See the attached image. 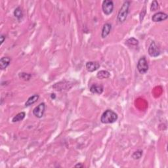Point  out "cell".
<instances>
[{"label": "cell", "mask_w": 168, "mask_h": 168, "mask_svg": "<svg viewBox=\"0 0 168 168\" xmlns=\"http://www.w3.org/2000/svg\"><path fill=\"white\" fill-rule=\"evenodd\" d=\"M130 5L131 2L129 1H125L123 3L122 7L120 8L119 12H118V16H117V22L118 24L124 23L127 19V16H128Z\"/></svg>", "instance_id": "1"}, {"label": "cell", "mask_w": 168, "mask_h": 168, "mask_svg": "<svg viewBox=\"0 0 168 168\" xmlns=\"http://www.w3.org/2000/svg\"><path fill=\"white\" fill-rule=\"evenodd\" d=\"M118 114L112 110H106L101 116V122L103 124H113L117 121Z\"/></svg>", "instance_id": "2"}, {"label": "cell", "mask_w": 168, "mask_h": 168, "mask_svg": "<svg viewBox=\"0 0 168 168\" xmlns=\"http://www.w3.org/2000/svg\"><path fill=\"white\" fill-rule=\"evenodd\" d=\"M137 70L141 74H145L148 70V64L145 56H143L139 59L137 65Z\"/></svg>", "instance_id": "3"}, {"label": "cell", "mask_w": 168, "mask_h": 168, "mask_svg": "<svg viewBox=\"0 0 168 168\" xmlns=\"http://www.w3.org/2000/svg\"><path fill=\"white\" fill-rule=\"evenodd\" d=\"M102 9L106 15H109L113 12L114 3L111 0H105L102 4Z\"/></svg>", "instance_id": "4"}, {"label": "cell", "mask_w": 168, "mask_h": 168, "mask_svg": "<svg viewBox=\"0 0 168 168\" xmlns=\"http://www.w3.org/2000/svg\"><path fill=\"white\" fill-rule=\"evenodd\" d=\"M148 53L149 55L152 57H157V56L160 55V49L159 47H158L156 44L155 43V41H152L150 46L148 47Z\"/></svg>", "instance_id": "5"}, {"label": "cell", "mask_w": 168, "mask_h": 168, "mask_svg": "<svg viewBox=\"0 0 168 168\" xmlns=\"http://www.w3.org/2000/svg\"><path fill=\"white\" fill-rule=\"evenodd\" d=\"M46 105L44 103H40L38 106L35 107L33 110V114L37 118H41L44 116V114L46 111Z\"/></svg>", "instance_id": "6"}, {"label": "cell", "mask_w": 168, "mask_h": 168, "mask_svg": "<svg viewBox=\"0 0 168 168\" xmlns=\"http://www.w3.org/2000/svg\"><path fill=\"white\" fill-rule=\"evenodd\" d=\"M168 15L166 13H163V12H158L153 15L152 17V20L154 22H160L162 21L165 20L167 18Z\"/></svg>", "instance_id": "7"}, {"label": "cell", "mask_w": 168, "mask_h": 168, "mask_svg": "<svg viewBox=\"0 0 168 168\" xmlns=\"http://www.w3.org/2000/svg\"><path fill=\"white\" fill-rule=\"evenodd\" d=\"M86 68L88 72H93L100 67V64L97 61H90L86 63Z\"/></svg>", "instance_id": "8"}, {"label": "cell", "mask_w": 168, "mask_h": 168, "mask_svg": "<svg viewBox=\"0 0 168 168\" xmlns=\"http://www.w3.org/2000/svg\"><path fill=\"white\" fill-rule=\"evenodd\" d=\"M104 91V87L101 84H93L90 87V91L93 94L101 95Z\"/></svg>", "instance_id": "9"}, {"label": "cell", "mask_w": 168, "mask_h": 168, "mask_svg": "<svg viewBox=\"0 0 168 168\" xmlns=\"http://www.w3.org/2000/svg\"><path fill=\"white\" fill-rule=\"evenodd\" d=\"M111 30H112V25L110 23L105 24L103 27V29H102L101 37L103 38H105L110 34Z\"/></svg>", "instance_id": "10"}, {"label": "cell", "mask_w": 168, "mask_h": 168, "mask_svg": "<svg viewBox=\"0 0 168 168\" xmlns=\"http://www.w3.org/2000/svg\"><path fill=\"white\" fill-rule=\"evenodd\" d=\"M11 58L9 56H4L0 60V68L1 70H5L10 65Z\"/></svg>", "instance_id": "11"}, {"label": "cell", "mask_w": 168, "mask_h": 168, "mask_svg": "<svg viewBox=\"0 0 168 168\" xmlns=\"http://www.w3.org/2000/svg\"><path fill=\"white\" fill-rule=\"evenodd\" d=\"M39 97V95L37 94H35L34 95L31 96L30 97L28 98L27 101L26 102L25 106H30L32 105H34L35 103H36V102L38 101Z\"/></svg>", "instance_id": "12"}, {"label": "cell", "mask_w": 168, "mask_h": 168, "mask_svg": "<svg viewBox=\"0 0 168 168\" xmlns=\"http://www.w3.org/2000/svg\"><path fill=\"white\" fill-rule=\"evenodd\" d=\"M110 76V72L106 70H101L100 72H99L97 73V78L100 80L108 78Z\"/></svg>", "instance_id": "13"}, {"label": "cell", "mask_w": 168, "mask_h": 168, "mask_svg": "<svg viewBox=\"0 0 168 168\" xmlns=\"http://www.w3.org/2000/svg\"><path fill=\"white\" fill-rule=\"evenodd\" d=\"M26 114L24 112H21L17 114L16 116H15L12 119V122L13 123H16V122H18L22 121V120H24V118H25Z\"/></svg>", "instance_id": "14"}, {"label": "cell", "mask_w": 168, "mask_h": 168, "mask_svg": "<svg viewBox=\"0 0 168 168\" xmlns=\"http://www.w3.org/2000/svg\"><path fill=\"white\" fill-rule=\"evenodd\" d=\"M14 16L17 18L18 20H20L23 17V12L22 9H21L20 7H16L15 11H14Z\"/></svg>", "instance_id": "15"}, {"label": "cell", "mask_w": 168, "mask_h": 168, "mask_svg": "<svg viewBox=\"0 0 168 168\" xmlns=\"http://www.w3.org/2000/svg\"><path fill=\"white\" fill-rule=\"evenodd\" d=\"M125 44L129 47L137 46H138L139 44V41L135 38H134V37H131V38L128 39L126 41H125Z\"/></svg>", "instance_id": "16"}, {"label": "cell", "mask_w": 168, "mask_h": 168, "mask_svg": "<svg viewBox=\"0 0 168 168\" xmlns=\"http://www.w3.org/2000/svg\"><path fill=\"white\" fill-rule=\"evenodd\" d=\"M18 77H19L20 78H21V79L25 80V81H27V80L28 81V80H29L30 78H31L32 75L30 74H28V73L21 72V73H20L19 74H18Z\"/></svg>", "instance_id": "17"}, {"label": "cell", "mask_w": 168, "mask_h": 168, "mask_svg": "<svg viewBox=\"0 0 168 168\" xmlns=\"http://www.w3.org/2000/svg\"><path fill=\"white\" fill-rule=\"evenodd\" d=\"M142 155H143V150H138L132 154V158L135 160H138L139 158H141Z\"/></svg>", "instance_id": "18"}, {"label": "cell", "mask_w": 168, "mask_h": 168, "mask_svg": "<svg viewBox=\"0 0 168 168\" xmlns=\"http://www.w3.org/2000/svg\"><path fill=\"white\" fill-rule=\"evenodd\" d=\"M158 9H159V4H158L157 1L154 0V1H152V4H151L150 11H157Z\"/></svg>", "instance_id": "19"}, {"label": "cell", "mask_w": 168, "mask_h": 168, "mask_svg": "<svg viewBox=\"0 0 168 168\" xmlns=\"http://www.w3.org/2000/svg\"><path fill=\"white\" fill-rule=\"evenodd\" d=\"M145 14H146V9L145 7H144L143 9H142V11L140 13V16H139V18H140V20L141 22H142L143 20L144 17H145Z\"/></svg>", "instance_id": "20"}, {"label": "cell", "mask_w": 168, "mask_h": 168, "mask_svg": "<svg viewBox=\"0 0 168 168\" xmlns=\"http://www.w3.org/2000/svg\"><path fill=\"white\" fill-rule=\"evenodd\" d=\"M6 39V35H5V34H1V35H0V45H1L3 44V42Z\"/></svg>", "instance_id": "21"}, {"label": "cell", "mask_w": 168, "mask_h": 168, "mask_svg": "<svg viewBox=\"0 0 168 168\" xmlns=\"http://www.w3.org/2000/svg\"><path fill=\"white\" fill-rule=\"evenodd\" d=\"M75 167H84V165H83L82 164H80V163H79V164H78L75 165Z\"/></svg>", "instance_id": "22"}, {"label": "cell", "mask_w": 168, "mask_h": 168, "mask_svg": "<svg viewBox=\"0 0 168 168\" xmlns=\"http://www.w3.org/2000/svg\"><path fill=\"white\" fill-rule=\"evenodd\" d=\"M51 99H55L56 98V96H55V94H51Z\"/></svg>", "instance_id": "23"}]
</instances>
